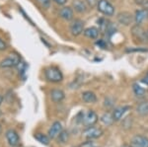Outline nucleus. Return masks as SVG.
<instances>
[{"label": "nucleus", "instance_id": "nucleus-1", "mask_svg": "<svg viewBox=\"0 0 148 147\" xmlns=\"http://www.w3.org/2000/svg\"><path fill=\"white\" fill-rule=\"evenodd\" d=\"M45 77L51 83H58L63 80V74L61 70L56 66H49L45 69Z\"/></svg>", "mask_w": 148, "mask_h": 147}, {"label": "nucleus", "instance_id": "nucleus-2", "mask_svg": "<svg viewBox=\"0 0 148 147\" xmlns=\"http://www.w3.org/2000/svg\"><path fill=\"white\" fill-rule=\"evenodd\" d=\"M21 63V56L17 53H11L7 57L3 58L0 61V67L11 68L18 66Z\"/></svg>", "mask_w": 148, "mask_h": 147}, {"label": "nucleus", "instance_id": "nucleus-3", "mask_svg": "<svg viewBox=\"0 0 148 147\" xmlns=\"http://www.w3.org/2000/svg\"><path fill=\"white\" fill-rule=\"evenodd\" d=\"M97 10L101 14H103V15L112 17V16L114 15L116 8H114V6L109 0H99L97 5Z\"/></svg>", "mask_w": 148, "mask_h": 147}, {"label": "nucleus", "instance_id": "nucleus-4", "mask_svg": "<svg viewBox=\"0 0 148 147\" xmlns=\"http://www.w3.org/2000/svg\"><path fill=\"white\" fill-rule=\"evenodd\" d=\"M131 35L136 42H145L148 40L146 31L141 27V25H136L135 24L132 28H131Z\"/></svg>", "mask_w": 148, "mask_h": 147}, {"label": "nucleus", "instance_id": "nucleus-5", "mask_svg": "<svg viewBox=\"0 0 148 147\" xmlns=\"http://www.w3.org/2000/svg\"><path fill=\"white\" fill-rule=\"evenodd\" d=\"M69 30H70L71 35L74 37H78L84 32L85 30V23L81 19H73L69 26Z\"/></svg>", "mask_w": 148, "mask_h": 147}, {"label": "nucleus", "instance_id": "nucleus-6", "mask_svg": "<svg viewBox=\"0 0 148 147\" xmlns=\"http://www.w3.org/2000/svg\"><path fill=\"white\" fill-rule=\"evenodd\" d=\"M116 21L121 25L128 27L134 22V15H132L128 11H121L116 15Z\"/></svg>", "mask_w": 148, "mask_h": 147}, {"label": "nucleus", "instance_id": "nucleus-7", "mask_svg": "<svg viewBox=\"0 0 148 147\" xmlns=\"http://www.w3.org/2000/svg\"><path fill=\"white\" fill-rule=\"evenodd\" d=\"M98 122V116L97 113L92 110H89L87 113H83L82 122L86 126H93Z\"/></svg>", "mask_w": 148, "mask_h": 147}, {"label": "nucleus", "instance_id": "nucleus-8", "mask_svg": "<svg viewBox=\"0 0 148 147\" xmlns=\"http://www.w3.org/2000/svg\"><path fill=\"white\" fill-rule=\"evenodd\" d=\"M102 134H103V130L101 129H99V127H95V126H89L83 132V136L87 139H90V140L99 138L100 136H102Z\"/></svg>", "mask_w": 148, "mask_h": 147}, {"label": "nucleus", "instance_id": "nucleus-9", "mask_svg": "<svg viewBox=\"0 0 148 147\" xmlns=\"http://www.w3.org/2000/svg\"><path fill=\"white\" fill-rule=\"evenodd\" d=\"M131 147H148V137L137 134L134 135L130 140Z\"/></svg>", "mask_w": 148, "mask_h": 147}, {"label": "nucleus", "instance_id": "nucleus-10", "mask_svg": "<svg viewBox=\"0 0 148 147\" xmlns=\"http://www.w3.org/2000/svg\"><path fill=\"white\" fill-rule=\"evenodd\" d=\"M58 15L64 21H72L74 19V10L70 6H63L59 9Z\"/></svg>", "mask_w": 148, "mask_h": 147}, {"label": "nucleus", "instance_id": "nucleus-11", "mask_svg": "<svg viewBox=\"0 0 148 147\" xmlns=\"http://www.w3.org/2000/svg\"><path fill=\"white\" fill-rule=\"evenodd\" d=\"M148 20V8L138 9L134 14V23L136 25H141Z\"/></svg>", "mask_w": 148, "mask_h": 147}, {"label": "nucleus", "instance_id": "nucleus-12", "mask_svg": "<svg viewBox=\"0 0 148 147\" xmlns=\"http://www.w3.org/2000/svg\"><path fill=\"white\" fill-rule=\"evenodd\" d=\"M6 139L11 146H17L20 143L18 133L14 129H9L6 131Z\"/></svg>", "mask_w": 148, "mask_h": 147}, {"label": "nucleus", "instance_id": "nucleus-13", "mask_svg": "<svg viewBox=\"0 0 148 147\" xmlns=\"http://www.w3.org/2000/svg\"><path fill=\"white\" fill-rule=\"evenodd\" d=\"M62 132V125H61V124L59 122H53V124H51V129H49V138L53 139L56 138V137L59 136V134Z\"/></svg>", "mask_w": 148, "mask_h": 147}, {"label": "nucleus", "instance_id": "nucleus-14", "mask_svg": "<svg viewBox=\"0 0 148 147\" xmlns=\"http://www.w3.org/2000/svg\"><path fill=\"white\" fill-rule=\"evenodd\" d=\"M72 8L74 11H76L79 14H83L87 12L89 7L87 6L85 0H73L72 2Z\"/></svg>", "mask_w": 148, "mask_h": 147}, {"label": "nucleus", "instance_id": "nucleus-15", "mask_svg": "<svg viewBox=\"0 0 148 147\" xmlns=\"http://www.w3.org/2000/svg\"><path fill=\"white\" fill-rule=\"evenodd\" d=\"M130 110V107L128 106H123V107H118L114 110L113 112V117L114 122H119L121 120L123 117L125 116V113Z\"/></svg>", "mask_w": 148, "mask_h": 147}, {"label": "nucleus", "instance_id": "nucleus-16", "mask_svg": "<svg viewBox=\"0 0 148 147\" xmlns=\"http://www.w3.org/2000/svg\"><path fill=\"white\" fill-rule=\"evenodd\" d=\"M83 34H84L85 37L88 38V39L97 40L100 34V30L96 27H88L84 30Z\"/></svg>", "mask_w": 148, "mask_h": 147}, {"label": "nucleus", "instance_id": "nucleus-17", "mask_svg": "<svg viewBox=\"0 0 148 147\" xmlns=\"http://www.w3.org/2000/svg\"><path fill=\"white\" fill-rule=\"evenodd\" d=\"M51 98L54 103H59L65 98V94L60 89H53L51 92Z\"/></svg>", "mask_w": 148, "mask_h": 147}, {"label": "nucleus", "instance_id": "nucleus-18", "mask_svg": "<svg viewBox=\"0 0 148 147\" xmlns=\"http://www.w3.org/2000/svg\"><path fill=\"white\" fill-rule=\"evenodd\" d=\"M82 99L85 103H89V104H94L97 102V96L94 92L92 91H85L82 94Z\"/></svg>", "mask_w": 148, "mask_h": 147}, {"label": "nucleus", "instance_id": "nucleus-19", "mask_svg": "<svg viewBox=\"0 0 148 147\" xmlns=\"http://www.w3.org/2000/svg\"><path fill=\"white\" fill-rule=\"evenodd\" d=\"M136 113L141 117L148 116V101H144L138 104L136 107Z\"/></svg>", "mask_w": 148, "mask_h": 147}, {"label": "nucleus", "instance_id": "nucleus-20", "mask_svg": "<svg viewBox=\"0 0 148 147\" xmlns=\"http://www.w3.org/2000/svg\"><path fill=\"white\" fill-rule=\"evenodd\" d=\"M100 120H101V122L105 125H112V124H113V122H114V117H113V113H109V112L103 113L102 117L100 118Z\"/></svg>", "mask_w": 148, "mask_h": 147}, {"label": "nucleus", "instance_id": "nucleus-21", "mask_svg": "<svg viewBox=\"0 0 148 147\" xmlns=\"http://www.w3.org/2000/svg\"><path fill=\"white\" fill-rule=\"evenodd\" d=\"M132 90H133V93H134V95L136 97H138V98L144 97L145 94H146L145 89H143L142 87L138 84V83H133V84H132Z\"/></svg>", "mask_w": 148, "mask_h": 147}, {"label": "nucleus", "instance_id": "nucleus-22", "mask_svg": "<svg viewBox=\"0 0 148 147\" xmlns=\"http://www.w3.org/2000/svg\"><path fill=\"white\" fill-rule=\"evenodd\" d=\"M34 137L40 142V143L44 144V145H49V136H47V135H46V134H44V133H40V132H39V133H36L34 135Z\"/></svg>", "mask_w": 148, "mask_h": 147}, {"label": "nucleus", "instance_id": "nucleus-23", "mask_svg": "<svg viewBox=\"0 0 148 147\" xmlns=\"http://www.w3.org/2000/svg\"><path fill=\"white\" fill-rule=\"evenodd\" d=\"M126 53H147L148 49L146 47H141V46H137V47H127L125 49Z\"/></svg>", "mask_w": 148, "mask_h": 147}, {"label": "nucleus", "instance_id": "nucleus-24", "mask_svg": "<svg viewBox=\"0 0 148 147\" xmlns=\"http://www.w3.org/2000/svg\"><path fill=\"white\" fill-rule=\"evenodd\" d=\"M26 69H27V64L25 62H21L19 64V73H20V76L22 78H25Z\"/></svg>", "mask_w": 148, "mask_h": 147}, {"label": "nucleus", "instance_id": "nucleus-25", "mask_svg": "<svg viewBox=\"0 0 148 147\" xmlns=\"http://www.w3.org/2000/svg\"><path fill=\"white\" fill-rule=\"evenodd\" d=\"M37 2L45 9H49L51 4V0H37Z\"/></svg>", "mask_w": 148, "mask_h": 147}, {"label": "nucleus", "instance_id": "nucleus-26", "mask_svg": "<svg viewBox=\"0 0 148 147\" xmlns=\"http://www.w3.org/2000/svg\"><path fill=\"white\" fill-rule=\"evenodd\" d=\"M85 2L90 9H93V8H95V7H97L99 0H85Z\"/></svg>", "mask_w": 148, "mask_h": 147}, {"label": "nucleus", "instance_id": "nucleus-27", "mask_svg": "<svg viewBox=\"0 0 148 147\" xmlns=\"http://www.w3.org/2000/svg\"><path fill=\"white\" fill-rule=\"evenodd\" d=\"M96 46L102 49H107V47H108V44H107V42L104 40H98L96 42Z\"/></svg>", "mask_w": 148, "mask_h": 147}, {"label": "nucleus", "instance_id": "nucleus-28", "mask_svg": "<svg viewBox=\"0 0 148 147\" xmlns=\"http://www.w3.org/2000/svg\"><path fill=\"white\" fill-rule=\"evenodd\" d=\"M80 147H98V146L92 140H90L89 139L88 141H86V142H84V143L81 144Z\"/></svg>", "mask_w": 148, "mask_h": 147}, {"label": "nucleus", "instance_id": "nucleus-29", "mask_svg": "<svg viewBox=\"0 0 148 147\" xmlns=\"http://www.w3.org/2000/svg\"><path fill=\"white\" fill-rule=\"evenodd\" d=\"M135 3L143 6V8H148V0H135Z\"/></svg>", "mask_w": 148, "mask_h": 147}, {"label": "nucleus", "instance_id": "nucleus-30", "mask_svg": "<svg viewBox=\"0 0 148 147\" xmlns=\"http://www.w3.org/2000/svg\"><path fill=\"white\" fill-rule=\"evenodd\" d=\"M67 137H68L67 133H66L65 131H63V130H62V132H61V133L59 134V140H60L61 142H65V140L67 139Z\"/></svg>", "mask_w": 148, "mask_h": 147}, {"label": "nucleus", "instance_id": "nucleus-31", "mask_svg": "<svg viewBox=\"0 0 148 147\" xmlns=\"http://www.w3.org/2000/svg\"><path fill=\"white\" fill-rule=\"evenodd\" d=\"M7 49V44L0 38V51H3Z\"/></svg>", "mask_w": 148, "mask_h": 147}, {"label": "nucleus", "instance_id": "nucleus-32", "mask_svg": "<svg viewBox=\"0 0 148 147\" xmlns=\"http://www.w3.org/2000/svg\"><path fill=\"white\" fill-rule=\"evenodd\" d=\"M52 1L59 6H64L66 4V2H67V0H52Z\"/></svg>", "mask_w": 148, "mask_h": 147}, {"label": "nucleus", "instance_id": "nucleus-33", "mask_svg": "<svg viewBox=\"0 0 148 147\" xmlns=\"http://www.w3.org/2000/svg\"><path fill=\"white\" fill-rule=\"evenodd\" d=\"M141 81L144 83L145 85H147V86H148V72L144 75V77H143L142 79H141Z\"/></svg>", "mask_w": 148, "mask_h": 147}, {"label": "nucleus", "instance_id": "nucleus-34", "mask_svg": "<svg viewBox=\"0 0 148 147\" xmlns=\"http://www.w3.org/2000/svg\"><path fill=\"white\" fill-rule=\"evenodd\" d=\"M121 147H131L130 145H127V144H123V145H121Z\"/></svg>", "mask_w": 148, "mask_h": 147}, {"label": "nucleus", "instance_id": "nucleus-35", "mask_svg": "<svg viewBox=\"0 0 148 147\" xmlns=\"http://www.w3.org/2000/svg\"><path fill=\"white\" fill-rule=\"evenodd\" d=\"M2 100H3V98H2V97L0 96V105H1V103H2Z\"/></svg>", "mask_w": 148, "mask_h": 147}, {"label": "nucleus", "instance_id": "nucleus-36", "mask_svg": "<svg viewBox=\"0 0 148 147\" xmlns=\"http://www.w3.org/2000/svg\"><path fill=\"white\" fill-rule=\"evenodd\" d=\"M1 131H2V129H1V125H0V133H1Z\"/></svg>", "mask_w": 148, "mask_h": 147}, {"label": "nucleus", "instance_id": "nucleus-37", "mask_svg": "<svg viewBox=\"0 0 148 147\" xmlns=\"http://www.w3.org/2000/svg\"><path fill=\"white\" fill-rule=\"evenodd\" d=\"M146 34H147V38H148V29L146 30Z\"/></svg>", "mask_w": 148, "mask_h": 147}, {"label": "nucleus", "instance_id": "nucleus-38", "mask_svg": "<svg viewBox=\"0 0 148 147\" xmlns=\"http://www.w3.org/2000/svg\"><path fill=\"white\" fill-rule=\"evenodd\" d=\"M12 147H22V146H19V145H17V146H12Z\"/></svg>", "mask_w": 148, "mask_h": 147}]
</instances>
